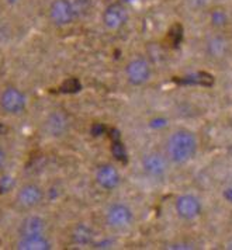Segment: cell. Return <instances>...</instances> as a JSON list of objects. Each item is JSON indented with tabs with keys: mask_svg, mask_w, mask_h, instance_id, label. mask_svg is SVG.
<instances>
[{
	"mask_svg": "<svg viewBox=\"0 0 232 250\" xmlns=\"http://www.w3.org/2000/svg\"><path fill=\"white\" fill-rule=\"evenodd\" d=\"M176 212L185 221H194L196 218L201 215L203 211V205L200 203L197 197L191 195V194H183L176 200Z\"/></svg>",
	"mask_w": 232,
	"mask_h": 250,
	"instance_id": "52a82bcc",
	"label": "cell"
},
{
	"mask_svg": "<svg viewBox=\"0 0 232 250\" xmlns=\"http://www.w3.org/2000/svg\"><path fill=\"white\" fill-rule=\"evenodd\" d=\"M6 163H7V153L3 146H0V171L6 167Z\"/></svg>",
	"mask_w": 232,
	"mask_h": 250,
	"instance_id": "d6986e66",
	"label": "cell"
},
{
	"mask_svg": "<svg viewBox=\"0 0 232 250\" xmlns=\"http://www.w3.org/2000/svg\"><path fill=\"white\" fill-rule=\"evenodd\" d=\"M189 7L193 10H201L204 7H207V4L210 3V0H186Z\"/></svg>",
	"mask_w": 232,
	"mask_h": 250,
	"instance_id": "e0dca14e",
	"label": "cell"
},
{
	"mask_svg": "<svg viewBox=\"0 0 232 250\" xmlns=\"http://www.w3.org/2000/svg\"><path fill=\"white\" fill-rule=\"evenodd\" d=\"M151 65L144 58H135L126 66V78L134 86H142L151 78Z\"/></svg>",
	"mask_w": 232,
	"mask_h": 250,
	"instance_id": "5b68a950",
	"label": "cell"
},
{
	"mask_svg": "<svg viewBox=\"0 0 232 250\" xmlns=\"http://www.w3.org/2000/svg\"><path fill=\"white\" fill-rule=\"evenodd\" d=\"M169 249H194L193 243H187V242H177V243H172L168 246Z\"/></svg>",
	"mask_w": 232,
	"mask_h": 250,
	"instance_id": "ac0fdd59",
	"label": "cell"
},
{
	"mask_svg": "<svg viewBox=\"0 0 232 250\" xmlns=\"http://www.w3.org/2000/svg\"><path fill=\"white\" fill-rule=\"evenodd\" d=\"M102 21L105 25V28L117 31L123 28L128 21V12L126 6L120 3H111L105 9L102 14Z\"/></svg>",
	"mask_w": 232,
	"mask_h": 250,
	"instance_id": "ba28073f",
	"label": "cell"
},
{
	"mask_svg": "<svg viewBox=\"0 0 232 250\" xmlns=\"http://www.w3.org/2000/svg\"><path fill=\"white\" fill-rule=\"evenodd\" d=\"M16 201L23 209H34L44 201V190L37 183H27L17 191Z\"/></svg>",
	"mask_w": 232,
	"mask_h": 250,
	"instance_id": "277c9868",
	"label": "cell"
},
{
	"mask_svg": "<svg viewBox=\"0 0 232 250\" xmlns=\"http://www.w3.org/2000/svg\"><path fill=\"white\" fill-rule=\"evenodd\" d=\"M0 108L9 115H20L27 108V97L14 86H7L0 93Z\"/></svg>",
	"mask_w": 232,
	"mask_h": 250,
	"instance_id": "3957f363",
	"label": "cell"
},
{
	"mask_svg": "<svg viewBox=\"0 0 232 250\" xmlns=\"http://www.w3.org/2000/svg\"><path fill=\"white\" fill-rule=\"evenodd\" d=\"M142 169L153 179H162L168 173V158L159 152H149L142 158Z\"/></svg>",
	"mask_w": 232,
	"mask_h": 250,
	"instance_id": "9c48e42d",
	"label": "cell"
},
{
	"mask_svg": "<svg viewBox=\"0 0 232 250\" xmlns=\"http://www.w3.org/2000/svg\"><path fill=\"white\" fill-rule=\"evenodd\" d=\"M45 230L46 222L38 215H30L24 218V221L19 228L20 235H40V233H45Z\"/></svg>",
	"mask_w": 232,
	"mask_h": 250,
	"instance_id": "5bb4252c",
	"label": "cell"
},
{
	"mask_svg": "<svg viewBox=\"0 0 232 250\" xmlns=\"http://www.w3.org/2000/svg\"><path fill=\"white\" fill-rule=\"evenodd\" d=\"M93 239V232L92 229L86 225H78V227L73 229L72 232V240L76 243V245H89Z\"/></svg>",
	"mask_w": 232,
	"mask_h": 250,
	"instance_id": "9a60e30c",
	"label": "cell"
},
{
	"mask_svg": "<svg viewBox=\"0 0 232 250\" xmlns=\"http://www.w3.org/2000/svg\"><path fill=\"white\" fill-rule=\"evenodd\" d=\"M196 152H197V139L187 129L174 131L166 142L168 159H170L177 165H183L193 159Z\"/></svg>",
	"mask_w": 232,
	"mask_h": 250,
	"instance_id": "7a4b0ae2",
	"label": "cell"
},
{
	"mask_svg": "<svg viewBox=\"0 0 232 250\" xmlns=\"http://www.w3.org/2000/svg\"><path fill=\"white\" fill-rule=\"evenodd\" d=\"M206 51L212 59H222L230 52V42L222 35H212L206 42Z\"/></svg>",
	"mask_w": 232,
	"mask_h": 250,
	"instance_id": "4fadbf2b",
	"label": "cell"
},
{
	"mask_svg": "<svg viewBox=\"0 0 232 250\" xmlns=\"http://www.w3.org/2000/svg\"><path fill=\"white\" fill-rule=\"evenodd\" d=\"M210 19H211V24H212L214 27H217V28H221V27H224V25L228 24V14L224 12L222 9H215V10H212Z\"/></svg>",
	"mask_w": 232,
	"mask_h": 250,
	"instance_id": "2e32d148",
	"label": "cell"
},
{
	"mask_svg": "<svg viewBox=\"0 0 232 250\" xmlns=\"http://www.w3.org/2000/svg\"><path fill=\"white\" fill-rule=\"evenodd\" d=\"M132 219H134V214L131 208L121 203L113 204L105 212V222L108 224V227L114 229H124L129 227L132 224Z\"/></svg>",
	"mask_w": 232,
	"mask_h": 250,
	"instance_id": "8992f818",
	"label": "cell"
},
{
	"mask_svg": "<svg viewBox=\"0 0 232 250\" xmlns=\"http://www.w3.org/2000/svg\"><path fill=\"white\" fill-rule=\"evenodd\" d=\"M96 182L102 188L110 191V190H114L120 186L121 174L113 165L105 163V165L99 166V169L96 170Z\"/></svg>",
	"mask_w": 232,
	"mask_h": 250,
	"instance_id": "8fae6325",
	"label": "cell"
},
{
	"mask_svg": "<svg viewBox=\"0 0 232 250\" xmlns=\"http://www.w3.org/2000/svg\"><path fill=\"white\" fill-rule=\"evenodd\" d=\"M90 9V0H54L48 7V19L57 27H66L83 17Z\"/></svg>",
	"mask_w": 232,
	"mask_h": 250,
	"instance_id": "6da1fadb",
	"label": "cell"
},
{
	"mask_svg": "<svg viewBox=\"0 0 232 250\" xmlns=\"http://www.w3.org/2000/svg\"><path fill=\"white\" fill-rule=\"evenodd\" d=\"M16 248L20 250H48L51 249V242L45 233L40 235H19Z\"/></svg>",
	"mask_w": 232,
	"mask_h": 250,
	"instance_id": "7c38bea8",
	"label": "cell"
},
{
	"mask_svg": "<svg viewBox=\"0 0 232 250\" xmlns=\"http://www.w3.org/2000/svg\"><path fill=\"white\" fill-rule=\"evenodd\" d=\"M228 249H232V243H230V245H228Z\"/></svg>",
	"mask_w": 232,
	"mask_h": 250,
	"instance_id": "ffe728a7",
	"label": "cell"
},
{
	"mask_svg": "<svg viewBox=\"0 0 232 250\" xmlns=\"http://www.w3.org/2000/svg\"><path fill=\"white\" fill-rule=\"evenodd\" d=\"M44 129L49 137H63L69 129V118L63 111H52L46 115L44 121Z\"/></svg>",
	"mask_w": 232,
	"mask_h": 250,
	"instance_id": "30bf717a",
	"label": "cell"
}]
</instances>
